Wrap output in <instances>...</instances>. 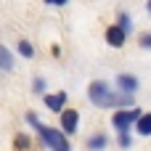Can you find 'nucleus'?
I'll return each instance as SVG.
<instances>
[{"instance_id": "1", "label": "nucleus", "mask_w": 151, "mask_h": 151, "mask_svg": "<svg viewBox=\"0 0 151 151\" xmlns=\"http://www.w3.org/2000/svg\"><path fill=\"white\" fill-rule=\"evenodd\" d=\"M88 96H90V101L96 104V106H101V109H106V106H122V109H135L133 106V96H119V93H114L106 82H101V80H96V82H90V88H88Z\"/></svg>"}, {"instance_id": "2", "label": "nucleus", "mask_w": 151, "mask_h": 151, "mask_svg": "<svg viewBox=\"0 0 151 151\" xmlns=\"http://www.w3.org/2000/svg\"><path fill=\"white\" fill-rule=\"evenodd\" d=\"M27 119H29V125L40 133V138H42V143L48 146L50 151H69V141H66V133L64 130H53V127H45L42 122H37V117H35V111H29L27 114Z\"/></svg>"}, {"instance_id": "3", "label": "nucleus", "mask_w": 151, "mask_h": 151, "mask_svg": "<svg viewBox=\"0 0 151 151\" xmlns=\"http://www.w3.org/2000/svg\"><path fill=\"white\" fill-rule=\"evenodd\" d=\"M141 117H143V114H141L138 109H119V111H114L111 122H114V130H117L119 135H127L130 125H138Z\"/></svg>"}, {"instance_id": "4", "label": "nucleus", "mask_w": 151, "mask_h": 151, "mask_svg": "<svg viewBox=\"0 0 151 151\" xmlns=\"http://www.w3.org/2000/svg\"><path fill=\"white\" fill-rule=\"evenodd\" d=\"M125 37H127V32H125L119 24L106 27V42H109L111 48H122V45H125Z\"/></svg>"}, {"instance_id": "5", "label": "nucleus", "mask_w": 151, "mask_h": 151, "mask_svg": "<svg viewBox=\"0 0 151 151\" xmlns=\"http://www.w3.org/2000/svg\"><path fill=\"white\" fill-rule=\"evenodd\" d=\"M77 122H80V114H77L74 109H66V111L61 114V130H64L66 135H72V133L77 130Z\"/></svg>"}, {"instance_id": "6", "label": "nucleus", "mask_w": 151, "mask_h": 151, "mask_svg": "<svg viewBox=\"0 0 151 151\" xmlns=\"http://www.w3.org/2000/svg\"><path fill=\"white\" fill-rule=\"evenodd\" d=\"M117 88L125 90L127 96H133V93L138 90V80H135L133 74H119V77H117Z\"/></svg>"}, {"instance_id": "7", "label": "nucleus", "mask_w": 151, "mask_h": 151, "mask_svg": "<svg viewBox=\"0 0 151 151\" xmlns=\"http://www.w3.org/2000/svg\"><path fill=\"white\" fill-rule=\"evenodd\" d=\"M64 101H66V93H53V96H45V106L50 109V111H58V114H64L66 109H64Z\"/></svg>"}, {"instance_id": "8", "label": "nucleus", "mask_w": 151, "mask_h": 151, "mask_svg": "<svg viewBox=\"0 0 151 151\" xmlns=\"http://www.w3.org/2000/svg\"><path fill=\"white\" fill-rule=\"evenodd\" d=\"M106 143H109V138H106L104 133H98V135H93V138L88 141V149L90 151H101V149H106Z\"/></svg>"}, {"instance_id": "9", "label": "nucleus", "mask_w": 151, "mask_h": 151, "mask_svg": "<svg viewBox=\"0 0 151 151\" xmlns=\"http://www.w3.org/2000/svg\"><path fill=\"white\" fill-rule=\"evenodd\" d=\"M135 130H138L141 135H146V138H149V135H151V114H143V117L138 119V125H135Z\"/></svg>"}, {"instance_id": "10", "label": "nucleus", "mask_w": 151, "mask_h": 151, "mask_svg": "<svg viewBox=\"0 0 151 151\" xmlns=\"http://www.w3.org/2000/svg\"><path fill=\"white\" fill-rule=\"evenodd\" d=\"M13 143H16V149H19V151H27V149H29V143H32V141H29V135H24V133H19V135L13 138Z\"/></svg>"}, {"instance_id": "11", "label": "nucleus", "mask_w": 151, "mask_h": 151, "mask_svg": "<svg viewBox=\"0 0 151 151\" xmlns=\"http://www.w3.org/2000/svg\"><path fill=\"white\" fill-rule=\"evenodd\" d=\"M0 61H3V69H5V72L13 66V58H11V50H8V48H0Z\"/></svg>"}, {"instance_id": "12", "label": "nucleus", "mask_w": 151, "mask_h": 151, "mask_svg": "<svg viewBox=\"0 0 151 151\" xmlns=\"http://www.w3.org/2000/svg\"><path fill=\"white\" fill-rule=\"evenodd\" d=\"M19 53H21L24 58H32V53H35V50H32V45H29L27 40H21V42H19Z\"/></svg>"}, {"instance_id": "13", "label": "nucleus", "mask_w": 151, "mask_h": 151, "mask_svg": "<svg viewBox=\"0 0 151 151\" xmlns=\"http://www.w3.org/2000/svg\"><path fill=\"white\" fill-rule=\"evenodd\" d=\"M119 27H122L125 32H130V27H133V24H130V16H127V13H119Z\"/></svg>"}, {"instance_id": "14", "label": "nucleus", "mask_w": 151, "mask_h": 151, "mask_svg": "<svg viewBox=\"0 0 151 151\" xmlns=\"http://www.w3.org/2000/svg\"><path fill=\"white\" fill-rule=\"evenodd\" d=\"M32 88H35V93H40V90H45V80H40V77H37Z\"/></svg>"}, {"instance_id": "15", "label": "nucleus", "mask_w": 151, "mask_h": 151, "mask_svg": "<svg viewBox=\"0 0 151 151\" xmlns=\"http://www.w3.org/2000/svg\"><path fill=\"white\" fill-rule=\"evenodd\" d=\"M130 143H133V141H130V135H119V146H122V149H127Z\"/></svg>"}, {"instance_id": "16", "label": "nucleus", "mask_w": 151, "mask_h": 151, "mask_svg": "<svg viewBox=\"0 0 151 151\" xmlns=\"http://www.w3.org/2000/svg\"><path fill=\"white\" fill-rule=\"evenodd\" d=\"M141 45H143V48H149V50H151V35H146V37L141 40Z\"/></svg>"}, {"instance_id": "17", "label": "nucleus", "mask_w": 151, "mask_h": 151, "mask_svg": "<svg viewBox=\"0 0 151 151\" xmlns=\"http://www.w3.org/2000/svg\"><path fill=\"white\" fill-rule=\"evenodd\" d=\"M45 3H48V5H66L69 0H45Z\"/></svg>"}, {"instance_id": "18", "label": "nucleus", "mask_w": 151, "mask_h": 151, "mask_svg": "<svg viewBox=\"0 0 151 151\" xmlns=\"http://www.w3.org/2000/svg\"><path fill=\"white\" fill-rule=\"evenodd\" d=\"M149 11H151V0H149Z\"/></svg>"}]
</instances>
